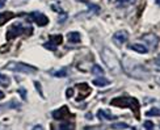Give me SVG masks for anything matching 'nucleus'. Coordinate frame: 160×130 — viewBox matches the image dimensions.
Masks as SVG:
<instances>
[{
	"label": "nucleus",
	"instance_id": "nucleus-1",
	"mask_svg": "<svg viewBox=\"0 0 160 130\" xmlns=\"http://www.w3.org/2000/svg\"><path fill=\"white\" fill-rule=\"evenodd\" d=\"M100 55H101L102 62L110 70L112 74L118 75L119 72L122 71L121 62H119V59L117 58V55L110 49H108V47H104V49L101 50V53H100Z\"/></svg>",
	"mask_w": 160,
	"mask_h": 130
},
{
	"label": "nucleus",
	"instance_id": "nucleus-2",
	"mask_svg": "<svg viewBox=\"0 0 160 130\" xmlns=\"http://www.w3.org/2000/svg\"><path fill=\"white\" fill-rule=\"evenodd\" d=\"M110 105H114V107H121V108H130L132 113H135V117L139 120V102L137 99L134 97H129V96H125V97H116L110 101Z\"/></svg>",
	"mask_w": 160,
	"mask_h": 130
},
{
	"label": "nucleus",
	"instance_id": "nucleus-3",
	"mask_svg": "<svg viewBox=\"0 0 160 130\" xmlns=\"http://www.w3.org/2000/svg\"><path fill=\"white\" fill-rule=\"evenodd\" d=\"M32 26H24L21 23H16L11 25L8 30H7V39H12L16 38L17 36H21V34H32Z\"/></svg>",
	"mask_w": 160,
	"mask_h": 130
},
{
	"label": "nucleus",
	"instance_id": "nucleus-4",
	"mask_svg": "<svg viewBox=\"0 0 160 130\" xmlns=\"http://www.w3.org/2000/svg\"><path fill=\"white\" fill-rule=\"evenodd\" d=\"M7 70H11V71H15V72H24V74H36L37 72V68L34 66H29V65H25L22 62H9L8 65L5 66Z\"/></svg>",
	"mask_w": 160,
	"mask_h": 130
},
{
	"label": "nucleus",
	"instance_id": "nucleus-5",
	"mask_svg": "<svg viewBox=\"0 0 160 130\" xmlns=\"http://www.w3.org/2000/svg\"><path fill=\"white\" fill-rule=\"evenodd\" d=\"M128 62L131 65V67H130V66H128V65H125V68H126V71H130L129 74L131 75V76L138 78V79L148 78V74L146 72V68H143L141 65H138V63H132V62H130V60H128Z\"/></svg>",
	"mask_w": 160,
	"mask_h": 130
},
{
	"label": "nucleus",
	"instance_id": "nucleus-6",
	"mask_svg": "<svg viewBox=\"0 0 160 130\" xmlns=\"http://www.w3.org/2000/svg\"><path fill=\"white\" fill-rule=\"evenodd\" d=\"M62 41H63V37L61 36V34H55V36H51L50 37L49 42L43 44V47H45V49H48V50H52V51H54L57 49V46L62 44Z\"/></svg>",
	"mask_w": 160,
	"mask_h": 130
},
{
	"label": "nucleus",
	"instance_id": "nucleus-7",
	"mask_svg": "<svg viewBox=\"0 0 160 130\" xmlns=\"http://www.w3.org/2000/svg\"><path fill=\"white\" fill-rule=\"evenodd\" d=\"M30 17L34 20V23L39 26H45V25H48L49 24V18L46 17L43 13L41 12H32L30 13Z\"/></svg>",
	"mask_w": 160,
	"mask_h": 130
},
{
	"label": "nucleus",
	"instance_id": "nucleus-8",
	"mask_svg": "<svg viewBox=\"0 0 160 130\" xmlns=\"http://www.w3.org/2000/svg\"><path fill=\"white\" fill-rule=\"evenodd\" d=\"M128 39H129V33L126 30H119L113 34V41H114L117 45H123L128 42Z\"/></svg>",
	"mask_w": 160,
	"mask_h": 130
},
{
	"label": "nucleus",
	"instance_id": "nucleus-9",
	"mask_svg": "<svg viewBox=\"0 0 160 130\" xmlns=\"http://www.w3.org/2000/svg\"><path fill=\"white\" fill-rule=\"evenodd\" d=\"M70 113H68V108L67 107H62L61 109H57V111L52 112V117L55 120H63L66 117H68Z\"/></svg>",
	"mask_w": 160,
	"mask_h": 130
},
{
	"label": "nucleus",
	"instance_id": "nucleus-10",
	"mask_svg": "<svg viewBox=\"0 0 160 130\" xmlns=\"http://www.w3.org/2000/svg\"><path fill=\"white\" fill-rule=\"evenodd\" d=\"M143 41H146V42H148L150 46L152 47V49H155V47H158V37L154 36V34H146V36L142 37Z\"/></svg>",
	"mask_w": 160,
	"mask_h": 130
},
{
	"label": "nucleus",
	"instance_id": "nucleus-11",
	"mask_svg": "<svg viewBox=\"0 0 160 130\" xmlns=\"http://www.w3.org/2000/svg\"><path fill=\"white\" fill-rule=\"evenodd\" d=\"M67 38L71 44H79V42H82V36H80V33L78 32H70L67 34Z\"/></svg>",
	"mask_w": 160,
	"mask_h": 130
},
{
	"label": "nucleus",
	"instance_id": "nucleus-12",
	"mask_svg": "<svg viewBox=\"0 0 160 130\" xmlns=\"http://www.w3.org/2000/svg\"><path fill=\"white\" fill-rule=\"evenodd\" d=\"M130 49L134 50L139 54H147L148 53V49L144 45H141V44H134V45H130Z\"/></svg>",
	"mask_w": 160,
	"mask_h": 130
},
{
	"label": "nucleus",
	"instance_id": "nucleus-13",
	"mask_svg": "<svg viewBox=\"0 0 160 130\" xmlns=\"http://www.w3.org/2000/svg\"><path fill=\"white\" fill-rule=\"evenodd\" d=\"M97 117L101 120V121H104V120H114L116 118V116H113V114H110L108 111H98V113H97Z\"/></svg>",
	"mask_w": 160,
	"mask_h": 130
},
{
	"label": "nucleus",
	"instance_id": "nucleus-14",
	"mask_svg": "<svg viewBox=\"0 0 160 130\" xmlns=\"http://www.w3.org/2000/svg\"><path fill=\"white\" fill-rule=\"evenodd\" d=\"M93 84L97 87H106L110 84V80L106 78H96V79H93Z\"/></svg>",
	"mask_w": 160,
	"mask_h": 130
},
{
	"label": "nucleus",
	"instance_id": "nucleus-15",
	"mask_svg": "<svg viewBox=\"0 0 160 130\" xmlns=\"http://www.w3.org/2000/svg\"><path fill=\"white\" fill-rule=\"evenodd\" d=\"M15 15H13L12 12H4V13H0V25H4L8 20L13 18Z\"/></svg>",
	"mask_w": 160,
	"mask_h": 130
},
{
	"label": "nucleus",
	"instance_id": "nucleus-16",
	"mask_svg": "<svg viewBox=\"0 0 160 130\" xmlns=\"http://www.w3.org/2000/svg\"><path fill=\"white\" fill-rule=\"evenodd\" d=\"M112 129H131V126L123 124V122H116V124L112 125Z\"/></svg>",
	"mask_w": 160,
	"mask_h": 130
},
{
	"label": "nucleus",
	"instance_id": "nucleus-17",
	"mask_svg": "<svg viewBox=\"0 0 160 130\" xmlns=\"http://www.w3.org/2000/svg\"><path fill=\"white\" fill-rule=\"evenodd\" d=\"M9 78L8 76H5V75H3V74H0V84L2 86H4V87H8L9 86Z\"/></svg>",
	"mask_w": 160,
	"mask_h": 130
},
{
	"label": "nucleus",
	"instance_id": "nucleus-18",
	"mask_svg": "<svg viewBox=\"0 0 160 130\" xmlns=\"http://www.w3.org/2000/svg\"><path fill=\"white\" fill-rule=\"evenodd\" d=\"M91 71H92V74H95V75H104V70H102V68L100 67L98 65H95V66H93Z\"/></svg>",
	"mask_w": 160,
	"mask_h": 130
},
{
	"label": "nucleus",
	"instance_id": "nucleus-19",
	"mask_svg": "<svg viewBox=\"0 0 160 130\" xmlns=\"http://www.w3.org/2000/svg\"><path fill=\"white\" fill-rule=\"evenodd\" d=\"M58 129H74V125L71 122H62V124H59Z\"/></svg>",
	"mask_w": 160,
	"mask_h": 130
},
{
	"label": "nucleus",
	"instance_id": "nucleus-20",
	"mask_svg": "<svg viewBox=\"0 0 160 130\" xmlns=\"http://www.w3.org/2000/svg\"><path fill=\"white\" fill-rule=\"evenodd\" d=\"M146 114L150 116V117H151V116H159V114H160V113H159V108H152V109H150V111L146 113Z\"/></svg>",
	"mask_w": 160,
	"mask_h": 130
},
{
	"label": "nucleus",
	"instance_id": "nucleus-21",
	"mask_svg": "<svg viewBox=\"0 0 160 130\" xmlns=\"http://www.w3.org/2000/svg\"><path fill=\"white\" fill-rule=\"evenodd\" d=\"M118 5H128V4H131L134 3V0H117Z\"/></svg>",
	"mask_w": 160,
	"mask_h": 130
},
{
	"label": "nucleus",
	"instance_id": "nucleus-22",
	"mask_svg": "<svg viewBox=\"0 0 160 130\" xmlns=\"http://www.w3.org/2000/svg\"><path fill=\"white\" fill-rule=\"evenodd\" d=\"M143 126H144V129H148V130L150 129H154V124H152L151 121H144V125Z\"/></svg>",
	"mask_w": 160,
	"mask_h": 130
},
{
	"label": "nucleus",
	"instance_id": "nucleus-23",
	"mask_svg": "<svg viewBox=\"0 0 160 130\" xmlns=\"http://www.w3.org/2000/svg\"><path fill=\"white\" fill-rule=\"evenodd\" d=\"M18 92H20V95H21V97L24 100H26V91H25V88H20Z\"/></svg>",
	"mask_w": 160,
	"mask_h": 130
},
{
	"label": "nucleus",
	"instance_id": "nucleus-24",
	"mask_svg": "<svg viewBox=\"0 0 160 130\" xmlns=\"http://www.w3.org/2000/svg\"><path fill=\"white\" fill-rule=\"evenodd\" d=\"M67 75V71L66 70H63V71H58V72H55V76H66Z\"/></svg>",
	"mask_w": 160,
	"mask_h": 130
},
{
	"label": "nucleus",
	"instance_id": "nucleus-25",
	"mask_svg": "<svg viewBox=\"0 0 160 130\" xmlns=\"http://www.w3.org/2000/svg\"><path fill=\"white\" fill-rule=\"evenodd\" d=\"M34 86L37 87V90H38V92H39V93H41V96H43V95H42V91H41V86H39V84L37 83V81H36V83H34Z\"/></svg>",
	"mask_w": 160,
	"mask_h": 130
},
{
	"label": "nucleus",
	"instance_id": "nucleus-26",
	"mask_svg": "<svg viewBox=\"0 0 160 130\" xmlns=\"http://www.w3.org/2000/svg\"><path fill=\"white\" fill-rule=\"evenodd\" d=\"M72 95H74V92H72V88H70V90H67V97L72 96Z\"/></svg>",
	"mask_w": 160,
	"mask_h": 130
},
{
	"label": "nucleus",
	"instance_id": "nucleus-27",
	"mask_svg": "<svg viewBox=\"0 0 160 130\" xmlns=\"http://www.w3.org/2000/svg\"><path fill=\"white\" fill-rule=\"evenodd\" d=\"M5 2H7V0H0V8H3L4 4H5Z\"/></svg>",
	"mask_w": 160,
	"mask_h": 130
},
{
	"label": "nucleus",
	"instance_id": "nucleus-28",
	"mask_svg": "<svg viewBox=\"0 0 160 130\" xmlns=\"http://www.w3.org/2000/svg\"><path fill=\"white\" fill-rule=\"evenodd\" d=\"M3 97H4V93H3L2 91H0V99H3Z\"/></svg>",
	"mask_w": 160,
	"mask_h": 130
},
{
	"label": "nucleus",
	"instance_id": "nucleus-29",
	"mask_svg": "<svg viewBox=\"0 0 160 130\" xmlns=\"http://www.w3.org/2000/svg\"><path fill=\"white\" fill-rule=\"evenodd\" d=\"M34 129H42V126L41 125H37V126H34Z\"/></svg>",
	"mask_w": 160,
	"mask_h": 130
},
{
	"label": "nucleus",
	"instance_id": "nucleus-30",
	"mask_svg": "<svg viewBox=\"0 0 160 130\" xmlns=\"http://www.w3.org/2000/svg\"><path fill=\"white\" fill-rule=\"evenodd\" d=\"M155 3H156V5H159V3H160V0H155Z\"/></svg>",
	"mask_w": 160,
	"mask_h": 130
}]
</instances>
